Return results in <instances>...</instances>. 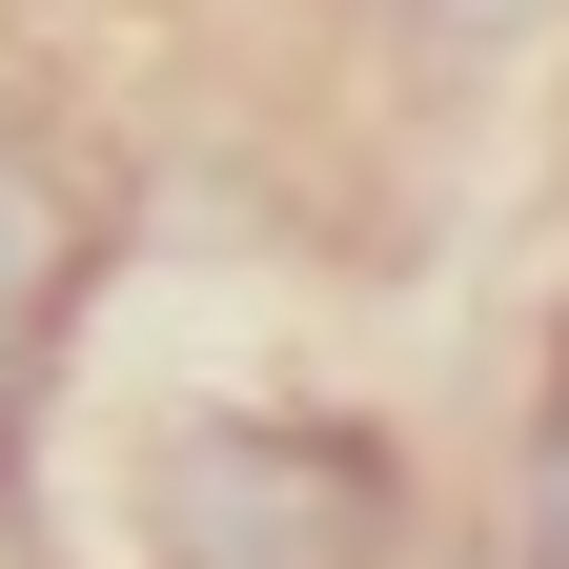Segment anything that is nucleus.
Segmentation results:
<instances>
[{
	"label": "nucleus",
	"instance_id": "f03ea898",
	"mask_svg": "<svg viewBox=\"0 0 569 569\" xmlns=\"http://www.w3.org/2000/svg\"><path fill=\"white\" fill-rule=\"evenodd\" d=\"M82 264H102V183L61 163V122L0 102V448H21V407L61 367V326H82Z\"/></svg>",
	"mask_w": 569,
	"mask_h": 569
},
{
	"label": "nucleus",
	"instance_id": "20e7f679",
	"mask_svg": "<svg viewBox=\"0 0 569 569\" xmlns=\"http://www.w3.org/2000/svg\"><path fill=\"white\" fill-rule=\"evenodd\" d=\"M509 549H529V569H569V367L529 387V448H509Z\"/></svg>",
	"mask_w": 569,
	"mask_h": 569
},
{
	"label": "nucleus",
	"instance_id": "7ed1b4c3",
	"mask_svg": "<svg viewBox=\"0 0 569 569\" xmlns=\"http://www.w3.org/2000/svg\"><path fill=\"white\" fill-rule=\"evenodd\" d=\"M346 21H367V41H407V61H529L569 0H346Z\"/></svg>",
	"mask_w": 569,
	"mask_h": 569
},
{
	"label": "nucleus",
	"instance_id": "f257e3e1",
	"mask_svg": "<svg viewBox=\"0 0 569 569\" xmlns=\"http://www.w3.org/2000/svg\"><path fill=\"white\" fill-rule=\"evenodd\" d=\"M407 468L326 407H183L142 448V569H387Z\"/></svg>",
	"mask_w": 569,
	"mask_h": 569
}]
</instances>
